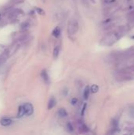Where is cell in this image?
<instances>
[{
  "mask_svg": "<svg viewBox=\"0 0 134 135\" xmlns=\"http://www.w3.org/2000/svg\"><path fill=\"white\" fill-rule=\"evenodd\" d=\"M77 102H78V100H77V98H73V99L71 100V104H72L73 105H76Z\"/></svg>",
  "mask_w": 134,
  "mask_h": 135,
  "instance_id": "cell-17",
  "label": "cell"
},
{
  "mask_svg": "<svg viewBox=\"0 0 134 135\" xmlns=\"http://www.w3.org/2000/svg\"><path fill=\"white\" fill-rule=\"evenodd\" d=\"M60 34H61V29H60L59 27H56L55 28V29L53 30L52 32V35L53 36H55V37L58 38L60 36Z\"/></svg>",
  "mask_w": 134,
  "mask_h": 135,
  "instance_id": "cell-11",
  "label": "cell"
},
{
  "mask_svg": "<svg viewBox=\"0 0 134 135\" xmlns=\"http://www.w3.org/2000/svg\"><path fill=\"white\" fill-rule=\"evenodd\" d=\"M12 123H13L12 119H10V118H3L0 120V124L3 127H8L10 124H12Z\"/></svg>",
  "mask_w": 134,
  "mask_h": 135,
  "instance_id": "cell-5",
  "label": "cell"
},
{
  "mask_svg": "<svg viewBox=\"0 0 134 135\" xmlns=\"http://www.w3.org/2000/svg\"><path fill=\"white\" fill-rule=\"evenodd\" d=\"M122 35V32L119 30H115L112 31L103 36V38L101 40L100 43L104 46H111L114 44L116 41H118L121 38Z\"/></svg>",
  "mask_w": 134,
  "mask_h": 135,
  "instance_id": "cell-1",
  "label": "cell"
},
{
  "mask_svg": "<svg viewBox=\"0 0 134 135\" xmlns=\"http://www.w3.org/2000/svg\"><path fill=\"white\" fill-rule=\"evenodd\" d=\"M78 128H79V130H81V132H82V133L88 132V128L87 127V126L81 121L78 122Z\"/></svg>",
  "mask_w": 134,
  "mask_h": 135,
  "instance_id": "cell-6",
  "label": "cell"
},
{
  "mask_svg": "<svg viewBox=\"0 0 134 135\" xmlns=\"http://www.w3.org/2000/svg\"><path fill=\"white\" fill-rule=\"evenodd\" d=\"M90 92H91V89L88 86H86L85 89H84V91H83V96H84V98H85V100H87L88 98L89 97Z\"/></svg>",
  "mask_w": 134,
  "mask_h": 135,
  "instance_id": "cell-10",
  "label": "cell"
},
{
  "mask_svg": "<svg viewBox=\"0 0 134 135\" xmlns=\"http://www.w3.org/2000/svg\"><path fill=\"white\" fill-rule=\"evenodd\" d=\"M66 129L70 133H73V127L72 124H71L70 123H68L66 124Z\"/></svg>",
  "mask_w": 134,
  "mask_h": 135,
  "instance_id": "cell-15",
  "label": "cell"
},
{
  "mask_svg": "<svg viewBox=\"0 0 134 135\" xmlns=\"http://www.w3.org/2000/svg\"><path fill=\"white\" fill-rule=\"evenodd\" d=\"M85 108H86V104H84V108H82V112H81V115H82V116H83V115H84V113H85Z\"/></svg>",
  "mask_w": 134,
  "mask_h": 135,
  "instance_id": "cell-18",
  "label": "cell"
},
{
  "mask_svg": "<svg viewBox=\"0 0 134 135\" xmlns=\"http://www.w3.org/2000/svg\"><path fill=\"white\" fill-rule=\"evenodd\" d=\"M56 105V100L55 99V97H51V99L49 100L48 101V105H47V108H48V110H51L52 109V108H54Z\"/></svg>",
  "mask_w": 134,
  "mask_h": 135,
  "instance_id": "cell-8",
  "label": "cell"
},
{
  "mask_svg": "<svg viewBox=\"0 0 134 135\" xmlns=\"http://www.w3.org/2000/svg\"><path fill=\"white\" fill-rule=\"evenodd\" d=\"M24 115H25V108H24V105L22 106H20L18 108V117H22Z\"/></svg>",
  "mask_w": 134,
  "mask_h": 135,
  "instance_id": "cell-12",
  "label": "cell"
},
{
  "mask_svg": "<svg viewBox=\"0 0 134 135\" xmlns=\"http://www.w3.org/2000/svg\"><path fill=\"white\" fill-rule=\"evenodd\" d=\"M41 77H42L43 80L44 81L45 83H47L48 84L50 82V78H49V76H48V73H47V72L44 69L42 72H41Z\"/></svg>",
  "mask_w": 134,
  "mask_h": 135,
  "instance_id": "cell-7",
  "label": "cell"
},
{
  "mask_svg": "<svg viewBox=\"0 0 134 135\" xmlns=\"http://www.w3.org/2000/svg\"><path fill=\"white\" fill-rule=\"evenodd\" d=\"M24 108H25V114L28 115H30L33 113V107L31 104H24Z\"/></svg>",
  "mask_w": 134,
  "mask_h": 135,
  "instance_id": "cell-4",
  "label": "cell"
},
{
  "mask_svg": "<svg viewBox=\"0 0 134 135\" xmlns=\"http://www.w3.org/2000/svg\"><path fill=\"white\" fill-rule=\"evenodd\" d=\"M36 10L37 11V13H38L39 14H41V15L45 14V12L42 10V9H40V8H36Z\"/></svg>",
  "mask_w": 134,
  "mask_h": 135,
  "instance_id": "cell-16",
  "label": "cell"
},
{
  "mask_svg": "<svg viewBox=\"0 0 134 135\" xmlns=\"http://www.w3.org/2000/svg\"><path fill=\"white\" fill-rule=\"evenodd\" d=\"M79 29V25H78V22H77V20L75 19H72L69 21L68 23V33L70 35V36H73V35L77 34V32H78Z\"/></svg>",
  "mask_w": 134,
  "mask_h": 135,
  "instance_id": "cell-3",
  "label": "cell"
},
{
  "mask_svg": "<svg viewBox=\"0 0 134 135\" xmlns=\"http://www.w3.org/2000/svg\"><path fill=\"white\" fill-rule=\"evenodd\" d=\"M90 89H91V92L93 93H96L99 91V86L97 85H92Z\"/></svg>",
  "mask_w": 134,
  "mask_h": 135,
  "instance_id": "cell-14",
  "label": "cell"
},
{
  "mask_svg": "<svg viewBox=\"0 0 134 135\" xmlns=\"http://www.w3.org/2000/svg\"><path fill=\"white\" fill-rule=\"evenodd\" d=\"M59 51H60V49L58 47H55V49L53 51V58L56 59V58H58V55H59Z\"/></svg>",
  "mask_w": 134,
  "mask_h": 135,
  "instance_id": "cell-13",
  "label": "cell"
},
{
  "mask_svg": "<svg viewBox=\"0 0 134 135\" xmlns=\"http://www.w3.org/2000/svg\"><path fill=\"white\" fill-rule=\"evenodd\" d=\"M131 70L129 68L122 69L121 70L116 71L115 79L118 81H127L133 78V75L132 74Z\"/></svg>",
  "mask_w": 134,
  "mask_h": 135,
  "instance_id": "cell-2",
  "label": "cell"
},
{
  "mask_svg": "<svg viewBox=\"0 0 134 135\" xmlns=\"http://www.w3.org/2000/svg\"><path fill=\"white\" fill-rule=\"evenodd\" d=\"M58 115L61 118H64V117H66L68 115V113H67L66 110L65 108H60L58 111Z\"/></svg>",
  "mask_w": 134,
  "mask_h": 135,
  "instance_id": "cell-9",
  "label": "cell"
}]
</instances>
